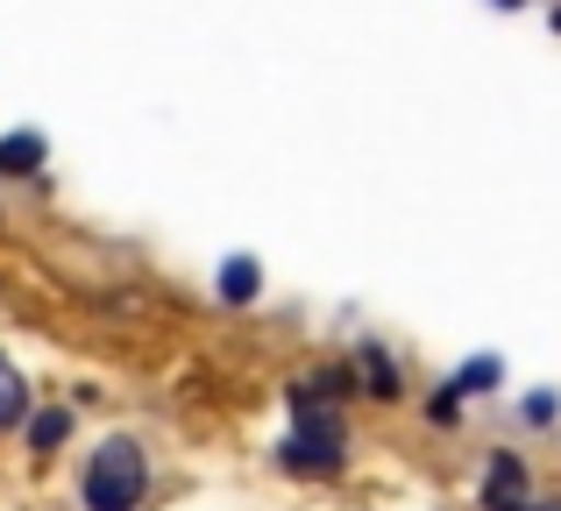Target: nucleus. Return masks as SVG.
Returning a JSON list of instances; mask_svg holds the SVG:
<instances>
[{
	"instance_id": "1",
	"label": "nucleus",
	"mask_w": 561,
	"mask_h": 511,
	"mask_svg": "<svg viewBox=\"0 0 561 511\" xmlns=\"http://www.w3.org/2000/svg\"><path fill=\"white\" fill-rule=\"evenodd\" d=\"M150 490H157V455L128 427L100 433L79 455V476H71V504L79 511H150Z\"/></svg>"
},
{
	"instance_id": "2",
	"label": "nucleus",
	"mask_w": 561,
	"mask_h": 511,
	"mask_svg": "<svg viewBox=\"0 0 561 511\" xmlns=\"http://www.w3.org/2000/svg\"><path fill=\"white\" fill-rule=\"evenodd\" d=\"M348 448L356 441H348L342 405H306L271 441V469L291 476V484H334V476H348Z\"/></svg>"
},
{
	"instance_id": "3",
	"label": "nucleus",
	"mask_w": 561,
	"mask_h": 511,
	"mask_svg": "<svg viewBox=\"0 0 561 511\" xmlns=\"http://www.w3.org/2000/svg\"><path fill=\"white\" fill-rule=\"evenodd\" d=\"M348 370H356V398L363 405H412V376H405V362L391 356V341L363 334L356 356H348Z\"/></svg>"
},
{
	"instance_id": "4",
	"label": "nucleus",
	"mask_w": 561,
	"mask_h": 511,
	"mask_svg": "<svg viewBox=\"0 0 561 511\" xmlns=\"http://www.w3.org/2000/svg\"><path fill=\"white\" fill-rule=\"evenodd\" d=\"M263 291H271V270H263L256 249H228L214 263V305L220 313H256Z\"/></svg>"
},
{
	"instance_id": "5",
	"label": "nucleus",
	"mask_w": 561,
	"mask_h": 511,
	"mask_svg": "<svg viewBox=\"0 0 561 511\" xmlns=\"http://www.w3.org/2000/svg\"><path fill=\"white\" fill-rule=\"evenodd\" d=\"M534 498V469H526L519 448H491L477 469V511H512Z\"/></svg>"
},
{
	"instance_id": "6",
	"label": "nucleus",
	"mask_w": 561,
	"mask_h": 511,
	"mask_svg": "<svg viewBox=\"0 0 561 511\" xmlns=\"http://www.w3.org/2000/svg\"><path fill=\"white\" fill-rule=\"evenodd\" d=\"M285 413H306V405H356V370L348 362H313V370L285 376Z\"/></svg>"
},
{
	"instance_id": "7",
	"label": "nucleus",
	"mask_w": 561,
	"mask_h": 511,
	"mask_svg": "<svg viewBox=\"0 0 561 511\" xmlns=\"http://www.w3.org/2000/svg\"><path fill=\"white\" fill-rule=\"evenodd\" d=\"M43 171H50V136L36 121L0 128V185H43Z\"/></svg>"
},
{
	"instance_id": "8",
	"label": "nucleus",
	"mask_w": 561,
	"mask_h": 511,
	"mask_svg": "<svg viewBox=\"0 0 561 511\" xmlns=\"http://www.w3.org/2000/svg\"><path fill=\"white\" fill-rule=\"evenodd\" d=\"M71 433H79V405H71V398H36L14 441H22L28 455L43 462V455H65V448H71Z\"/></svg>"
},
{
	"instance_id": "9",
	"label": "nucleus",
	"mask_w": 561,
	"mask_h": 511,
	"mask_svg": "<svg viewBox=\"0 0 561 511\" xmlns=\"http://www.w3.org/2000/svg\"><path fill=\"white\" fill-rule=\"evenodd\" d=\"M420 427L440 433V441L469 427V398H462V384H455V376H434V384L420 391Z\"/></svg>"
},
{
	"instance_id": "10",
	"label": "nucleus",
	"mask_w": 561,
	"mask_h": 511,
	"mask_svg": "<svg viewBox=\"0 0 561 511\" xmlns=\"http://www.w3.org/2000/svg\"><path fill=\"white\" fill-rule=\"evenodd\" d=\"M448 376L462 384L469 405H477V398H497V391H505V356H497V348H477V356H462Z\"/></svg>"
},
{
	"instance_id": "11",
	"label": "nucleus",
	"mask_w": 561,
	"mask_h": 511,
	"mask_svg": "<svg viewBox=\"0 0 561 511\" xmlns=\"http://www.w3.org/2000/svg\"><path fill=\"white\" fill-rule=\"evenodd\" d=\"M28 405H36V391H28V376L14 370V356H0V441H14V433H22Z\"/></svg>"
},
{
	"instance_id": "12",
	"label": "nucleus",
	"mask_w": 561,
	"mask_h": 511,
	"mask_svg": "<svg viewBox=\"0 0 561 511\" xmlns=\"http://www.w3.org/2000/svg\"><path fill=\"white\" fill-rule=\"evenodd\" d=\"M512 419H519L526 433H554V427H561V391H554V384L519 391V398H512Z\"/></svg>"
},
{
	"instance_id": "13",
	"label": "nucleus",
	"mask_w": 561,
	"mask_h": 511,
	"mask_svg": "<svg viewBox=\"0 0 561 511\" xmlns=\"http://www.w3.org/2000/svg\"><path fill=\"white\" fill-rule=\"evenodd\" d=\"M483 8H491V14H526L534 0H483Z\"/></svg>"
},
{
	"instance_id": "14",
	"label": "nucleus",
	"mask_w": 561,
	"mask_h": 511,
	"mask_svg": "<svg viewBox=\"0 0 561 511\" xmlns=\"http://www.w3.org/2000/svg\"><path fill=\"white\" fill-rule=\"evenodd\" d=\"M548 28H554V36H561V0H548Z\"/></svg>"
},
{
	"instance_id": "15",
	"label": "nucleus",
	"mask_w": 561,
	"mask_h": 511,
	"mask_svg": "<svg viewBox=\"0 0 561 511\" xmlns=\"http://www.w3.org/2000/svg\"><path fill=\"white\" fill-rule=\"evenodd\" d=\"M512 511H548V504H534V498H526V504H512Z\"/></svg>"
},
{
	"instance_id": "16",
	"label": "nucleus",
	"mask_w": 561,
	"mask_h": 511,
	"mask_svg": "<svg viewBox=\"0 0 561 511\" xmlns=\"http://www.w3.org/2000/svg\"><path fill=\"white\" fill-rule=\"evenodd\" d=\"M540 504H548V511H561V498H540Z\"/></svg>"
},
{
	"instance_id": "17",
	"label": "nucleus",
	"mask_w": 561,
	"mask_h": 511,
	"mask_svg": "<svg viewBox=\"0 0 561 511\" xmlns=\"http://www.w3.org/2000/svg\"><path fill=\"white\" fill-rule=\"evenodd\" d=\"M0 228H8V207H0Z\"/></svg>"
}]
</instances>
